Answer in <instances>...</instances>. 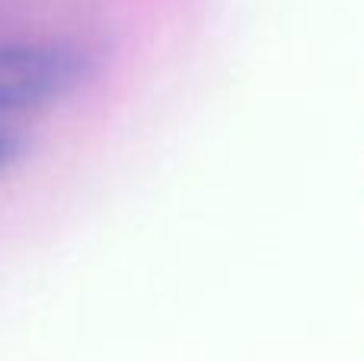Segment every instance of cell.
Wrapping results in <instances>:
<instances>
[{
    "mask_svg": "<svg viewBox=\"0 0 364 361\" xmlns=\"http://www.w3.org/2000/svg\"><path fill=\"white\" fill-rule=\"evenodd\" d=\"M19 153H23V144H19V138L0 128V170H6L10 163H16Z\"/></svg>",
    "mask_w": 364,
    "mask_h": 361,
    "instance_id": "obj_2",
    "label": "cell"
},
{
    "mask_svg": "<svg viewBox=\"0 0 364 361\" xmlns=\"http://www.w3.org/2000/svg\"><path fill=\"white\" fill-rule=\"evenodd\" d=\"M90 74V58L58 42H0V115L29 112L70 96Z\"/></svg>",
    "mask_w": 364,
    "mask_h": 361,
    "instance_id": "obj_1",
    "label": "cell"
}]
</instances>
